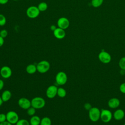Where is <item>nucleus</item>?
Returning <instances> with one entry per match:
<instances>
[{"label":"nucleus","instance_id":"obj_1","mask_svg":"<svg viewBox=\"0 0 125 125\" xmlns=\"http://www.w3.org/2000/svg\"><path fill=\"white\" fill-rule=\"evenodd\" d=\"M101 110L97 107H92L88 110V117L90 120L93 122H96L100 119Z\"/></svg>","mask_w":125,"mask_h":125},{"label":"nucleus","instance_id":"obj_2","mask_svg":"<svg viewBox=\"0 0 125 125\" xmlns=\"http://www.w3.org/2000/svg\"><path fill=\"white\" fill-rule=\"evenodd\" d=\"M36 67L38 72L41 74H44L49 71L50 68V64L46 60H42L37 64Z\"/></svg>","mask_w":125,"mask_h":125},{"label":"nucleus","instance_id":"obj_3","mask_svg":"<svg viewBox=\"0 0 125 125\" xmlns=\"http://www.w3.org/2000/svg\"><path fill=\"white\" fill-rule=\"evenodd\" d=\"M31 106L36 109L42 108L45 105V100L41 97H35L33 98L31 101Z\"/></svg>","mask_w":125,"mask_h":125},{"label":"nucleus","instance_id":"obj_4","mask_svg":"<svg viewBox=\"0 0 125 125\" xmlns=\"http://www.w3.org/2000/svg\"><path fill=\"white\" fill-rule=\"evenodd\" d=\"M113 114L109 110L107 109H102L101 110L100 119L103 122L107 123L111 120Z\"/></svg>","mask_w":125,"mask_h":125},{"label":"nucleus","instance_id":"obj_5","mask_svg":"<svg viewBox=\"0 0 125 125\" xmlns=\"http://www.w3.org/2000/svg\"><path fill=\"white\" fill-rule=\"evenodd\" d=\"M40 12H41L37 6H30L27 8L26 14L28 18L30 19H35L39 16Z\"/></svg>","mask_w":125,"mask_h":125},{"label":"nucleus","instance_id":"obj_6","mask_svg":"<svg viewBox=\"0 0 125 125\" xmlns=\"http://www.w3.org/2000/svg\"><path fill=\"white\" fill-rule=\"evenodd\" d=\"M67 74L63 71H60L58 72L55 76V81L59 85H63L65 84L67 81Z\"/></svg>","mask_w":125,"mask_h":125},{"label":"nucleus","instance_id":"obj_7","mask_svg":"<svg viewBox=\"0 0 125 125\" xmlns=\"http://www.w3.org/2000/svg\"><path fill=\"white\" fill-rule=\"evenodd\" d=\"M6 121L12 125L16 124L19 120V117L18 113L14 111H9L6 114Z\"/></svg>","mask_w":125,"mask_h":125},{"label":"nucleus","instance_id":"obj_8","mask_svg":"<svg viewBox=\"0 0 125 125\" xmlns=\"http://www.w3.org/2000/svg\"><path fill=\"white\" fill-rule=\"evenodd\" d=\"M98 59L101 62L107 64L111 62V56L107 52L102 50L98 54Z\"/></svg>","mask_w":125,"mask_h":125},{"label":"nucleus","instance_id":"obj_9","mask_svg":"<svg viewBox=\"0 0 125 125\" xmlns=\"http://www.w3.org/2000/svg\"><path fill=\"white\" fill-rule=\"evenodd\" d=\"M58 88L55 85L49 86L46 90V96L49 99H53L57 95Z\"/></svg>","mask_w":125,"mask_h":125},{"label":"nucleus","instance_id":"obj_10","mask_svg":"<svg viewBox=\"0 0 125 125\" xmlns=\"http://www.w3.org/2000/svg\"><path fill=\"white\" fill-rule=\"evenodd\" d=\"M12 74V71L8 66H3L0 69V75L3 79L9 78Z\"/></svg>","mask_w":125,"mask_h":125},{"label":"nucleus","instance_id":"obj_11","mask_svg":"<svg viewBox=\"0 0 125 125\" xmlns=\"http://www.w3.org/2000/svg\"><path fill=\"white\" fill-rule=\"evenodd\" d=\"M18 104L19 106L23 109L27 110L28 108L31 106V101L24 97L20 98L18 101Z\"/></svg>","mask_w":125,"mask_h":125},{"label":"nucleus","instance_id":"obj_12","mask_svg":"<svg viewBox=\"0 0 125 125\" xmlns=\"http://www.w3.org/2000/svg\"><path fill=\"white\" fill-rule=\"evenodd\" d=\"M70 22L69 20L65 17H61L57 21L58 27L65 30L69 26Z\"/></svg>","mask_w":125,"mask_h":125},{"label":"nucleus","instance_id":"obj_13","mask_svg":"<svg viewBox=\"0 0 125 125\" xmlns=\"http://www.w3.org/2000/svg\"><path fill=\"white\" fill-rule=\"evenodd\" d=\"M107 104L109 108L115 109L119 106L120 104V101L117 98H112L108 100Z\"/></svg>","mask_w":125,"mask_h":125},{"label":"nucleus","instance_id":"obj_14","mask_svg":"<svg viewBox=\"0 0 125 125\" xmlns=\"http://www.w3.org/2000/svg\"><path fill=\"white\" fill-rule=\"evenodd\" d=\"M53 32L54 37L59 40L63 39L66 35L64 30L59 27H57Z\"/></svg>","mask_w":125,"mask_h":125},{"label":"nucleus","instance_id":"obj_15","mask_svg":"<svg viewBox=\"0 0 125 125\" xmlns=\"http://www.w3.org/2000/svg\"><path fill=\"white\" fill-rule=\"evenodd\" d=\"M125 111L122 109H117L116 110L113 115V117L115 120L120 121L122 120L125 117Z\"/></svg>","mask_w":125,"mask_h":125},{"label":"nucleus","instance_id":"obj_16","mask_svg":"<svg viewBox=\"0 0 125 125\" xmlns=\"http://www.w3.org/2000/svg\"><path fill=\"white\" fill-rule=\"evenodd\" d=\"M0 96L3 102H6L11 99L12 96V93L10 90H5L2 92Z\"/></svg>","mask_w":125,"mask_h":125},{"label":"nucleus","instance_id":"obj_17","mask_svg":"<svg viewBox=\"0 0 125 125\" xmlns=\"http://www.w3.org/2000/svg\"><path fill=\"white\" fill-rule=\"evenodd\" d=\"M41 119L40 117L37 115H33L31 116L29 123L30 125H40Z\"/></svg>","mask_w":125,"mask_h":125},{"label":"nucleus","instance_id":"obj_18","mask_svg":"<svg viewBox=\"0 0 125 125\" xmlns=\"http://www.w3.org/2000/svg\"><path fill=\"white\" fill-rule=\"evenodd\" d=\"M26 71L29 74H33L37 71L36 65L34 64H29L26 67Z\"/></svg>","mask_w":125,"mask_h":125},{"label":"nucleus","instance_id":"obj_19","mask_svg":"<svg viewBox=\"0 0 125 125\" xmlns=\"http://www.w3.org/2000/svg\"><path fill=\"white\" fill-rule=\"evenodd\" d=\"M66 95V91L62 87H58L57 90V96L60 98H63Z\"/></svg>","mask_w":125,"mask_h":125},{"label":"nucleus","instance_id":"obj_20","mask_svg":"<svg viewBox=\"0 0 125 125\" xmlns=\"http://www.w3.org/2000/svg\"><path fill=\"white\" fill-rule=\"evenodd\" d=\"M52 121L50 118L48 117H44L41 119L40 125H51Z\"/></svg>","mask_w":125,"mask_h":125},{"label":"nucleus","instance_id":"obj_21","mask_svg":"<svg viewBox=\"0 0 125 125\" xmlns=\"http://www.w3.org/2000/svg\"><path fill=\"white\" fill-rule=\"evenodd\" d=\"M37 7L40 12H43L47 10L48 8V5L45 2H41L38 4Z\"/></svg>","mask_w":125,"mask_h":125},{"label":"nucleus","instance_id":"obj_22","mask_svg":"<svg viewBox=\"0 0 125 125\" xmlns=\"http://www.w3.org/2000/svg\"><path fill=\"white\" fill-rule=\"evenodd\" d=\"M104 0H91V5L95 8H97L102 5Z\"/></svg>","mask_w":125,"mask_h":125},{"label":"nucleus","instance_id":"obj_23","mask_svg":"<svg viewBox=\"0 0 125 125\" xmlns=\"http://www.w3.org/2000/svg\"><path fill=\"white\" fill-rule=\"evenodd\" d=\"M15 125H30L29 122L28 120L24 119H19Z\"/></svg>","mask_w":125,"mask_h":125},{"label":"nucleus","instance_id":"obj_24","mask_svg":"<svg viewBox=\"0 0 125 125\" xmlns=\"http://www.w3.org/2000/svg\"><path fill=\"white\" fill-rule=\"evenodd\" d=\"M119 66L120 69L125 70V57H122L119 61Z\"/></svg>","mask_w":125,"mask_h":125},{"label":"nucleus","instance_id":"obj_25","mask_svg":"<svg viewBox=\"0 0 125 125\" xmlns=\"http://www.w3.org/2000/svg\"><path fill=\"white\" fill-rule=\"evenodd\" d=\"M36 109L32 106H30L27 109V114L30 116H32L35 114Z\"/></svg>","mask_w":125,"mask_h":125},{"label":"nucleus","instance_id":"obj_26","mask_svg":"<svg viewBox=\"0 0 125 125\" xmlns=\"http://www.w3.org/2000/svg\"><path fill=\"white\" fill-rule=\"evenodd\" d=\"M6 22V19L5 17L1 14H0V26H3L4 25H5Z\"/></svg>","mask_w":125,"mask_h":125},{"label":"nucleus","instance_id":"obj_27","mask_svg":"<svg viewBox=\"0 0 125 125\" xmlns=\"http://www.w3.org/2000/svg\"><path fill=\"white\" fill-rule=\"evenodd\" d=\"M8 35V32L6 29H2L0 31V36L3 38H6Z\"/></svg>","mask_w":125,"mask_h":125},{"label":"nucleus","instance_id":"obj_28","mask_svg":"<svg viewBox=\"0 0 125 125\" xmlns=\"http://www.w3.org/2000/svg\"><path fill=\"white\" fill-rule=\"evenodd\" d=\"M6 121V116L4 113H0V123Z\"/></svg>","mask_w":125,"mask_h":125},{"label":"nucleus","instance_id":"obj_29","mask_svg":"<svg viewBox=\"0 0 125 125\" xmlns=\"http://www.w3.org/2000/svg\"><path fill=\"white\" fill-rule=\"evenodd\" d=\"M119 90L121 93L125 94V83H123L120 84L119 86Z\"/></svg>","mask_w":125,"mask_h":125},{"label":"nucleus","instance_id":"obj_30","mask_svg":"<svg viewBox=\"0 0 125 125\" xmlns=\"http://www.w3.org/2000/svg\"><path fill=\"white\" fill-rule=\"evenodd\" d=\"M83 107H84V108L86 110H89L91 108H92V105L91 104L89 103H86L84 104V105H83Z\"/></svg>","mask_w":125,"mask_h":125},{"label":"nucleus","instance_id":"obj_31","mask_svg":"<svg viewBox=\"0 0 125 125\" xmlns=\"http://www.w3.org/2000/svg\"><path fill=\"white\" fill-rule=\"evenodd\" d=\"M4 83L3 81L0 79V91L3 89L4 87Z\"/></svg>","mask_w":125,"mask_h":125},{"label":"nucleus","instance_id":"obj_32","mask_svg":"<svg viewBox=\"0 0 125 125\" xmlns=\"http://www.w3.org/2000/svg\"><path fill=\"white\" fill-rule=\"evenodd\" d=\"M4 43V38H2L1 36H0V47H1Z\"/></svg>","mask_w":125,"mask_h":125},{"label":"nucleus","instance_id":"obj_33","mask_svg":"<svg viewBox=\"0 0 125 125\" xmlns=\"http://www.w3.org/2000/svg\"><path fill=\"white\" fill-rule=\"evenodd\" d=\"M0 125H12L11 124L9 123L8 121H5L4 122L0 123Z\"/></svg>","mask_w":125,"mask_h":125},{"label":"nucleus","instance_id":"obj_34","mask_svg":"<svg viewBox=\"0 0 125 125\" xmlns=\"http://www.w3.org/2000/svg\"><path fill=\"white\" fill-rule=\"evenodd\" d=\"M57 27H56V25H54V24H53V25H51V26H50V30H51V31H52L53 32L57 28Z\"/></svg>","mask_w":125,"mask_h":125},{"label":"nucleus","instance_id":"obj_35","mask_svg":"<svg viewBox=\"0 0 125 125\" xmlns=\"http://www.w3.org/2000/svg\"><path fill=\"white\" fill-rule=\"evenodd\" d=\"M9 0H0V4H5L8 2Z\"/></svg>","mask_w":125,"mask_h":125},{"label":"nucleus","instance_id":"obj_36","mask_svg":"<svg viewBox=\"0 0 125 125\" xmlns=\"http://www.w3.org/2000/svg\"><path fill=\"white\" fill-rule=\"evenodd\" d=\"M120 74L121 75H125V70L120 69Z\"/></svg>","mask_w":125,"mask_h":125},{"label":"nucleus","instance_id":"obj_37","mask_svg":"<svg viewBox=\"0 0 125 125\" xmlns=\"http://www.w3.org/2000/svg\"><path fill=\"white\" fill-rule=\"evenodd\" d=\"M3 103V101H2V100L1 98V96H0V106Z\"/></svg>","mask_w":125,"mask_h":125},{"label":"nucleus","instance_id":"obj_38","mask_svg":"<svg viewBox=\"0 0 125 125\" xmlns=\"http://www.w3.org/2000/svg\"><path fill=\"white\" fill-rule=\"evenodd\" d=\"M13 1H18V0H12Z\"/></svg>","mask_w":125,"mask_h":125},{"label":"nucleus","instance_id":"obj_39","mask_svg":"<svg viewBox=\"0 0 125 125\" xmlns=\"http://www.w3.org/2000/svg\"><path fill=\"white\" fill-rule=\"evenodd\" d=\"M124 125H125V124H124Z\"/></svg>","mask_w":125,"mask_h":125}]
</instances>
